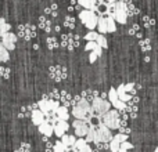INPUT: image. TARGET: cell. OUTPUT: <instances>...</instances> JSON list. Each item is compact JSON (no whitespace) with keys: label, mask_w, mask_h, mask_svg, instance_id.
I'll use <instances>...</instances> for the list:
<instances>
[{"label":"cell","mask_w":158,"mask_h":152,"mask_svg":"<svg viewBox=\"0 0 158 152\" xmlns=\"http://www.w3.org/2000/svg\"><path fill=\"white\" fill-rule=\"evenodd\" d=\"M71 114H72V116H74L75 119L85 120V122H87L89 125H93V123H92V119H93L94 116H93L92 104H90L89 101H86V100H83V98H82V100L79 101L77 105L72 106Z\"/></svg>","instance_id":"cell-1"},{"label":"cell","mask_w":158,"mask_h":152,"mask_svg":"<svg viewBox=\"0 0 158 152\" xmlns=\"http://www.w3.org/2000/svg\"><path fill=\"white\" fill-rule=\"evenodd\" d=\"M107 15L112 17L117 22L121 25H125L128 22V11H126V4L123 2H117L107 6Z\"/></svg>","instance_id":"cell-2"},{"label":"cell","mask_w":158,"mask_h":152,"mask_svg":"<svg viewBox=\"0 0 158 152\" xmlns=\"http://www.w3.org/2000/svg\"><path fill=\"white\" fill-rule=\"evenodd\" d=\"M98 122L104 123L108 129L111 130H118L121 125V112L118 109H111L110 112H107L103 118L98 119Z\"/></svg>","instance_id":"cell-3"},{"label":"cell","mask_w":158,"mask_h":152,"mask_svg":"<svg viewBox=\"0 0 158 152\" xmlns=\"http://www.w3.org/2000/svg\"><path fill=\"white\" fill-rule=\"evenodd\" d=\"M98 18L100 17L94 13V11H90V10H82L79 13V19L81 22L89 30H94L97 29V25H98Z\"/></svg>","instance_id":"cell-4"},{"label":"cell","mask_w":158,"mask_h":152,"mask_svg":"<svg viewBox=\"0 0 158 152\" xmlns=\"http://www.w3.org/2000/svg\"><path fill=\"white\" fill-rule=\"evenodd\" d=\"M111 105H112V104L110 102V101H107V100H104V98L98 97L97 100H94V101L92 102L93 116L97 118V119L103 118L104 115L107 114V112L111 111Z\"/></svg>","instance_id":"cell-5"},{"label":"cell","mask_w":158,"mask_h":152,"mask_svg":"<svg viewBox=\"0 0 158 152\" xmlns=\"http://www.w3.org/2000/svg\"><path fill=\"white\" fill-rule=\"evenodd\" d=\"M38 104H39V109L46 115V118L56 116V112H57V109L60 108V101L49 100V98H42Z\"/></svg>","instance_id":"cell-6"},{"label":"cell","mask_w":158,"mask_h":152,"mask_svg":"<svg viewBox=\"0 0 158 152\" xmlns=\"http://www.w3.org/2000/svg\"><path fill=\"white\" fill-rule=\"evenodd\" d=\"M111 129H108L104 123L98 122L97 123V129H96V142H111L112 140V133Z\"/></svg>","instance_id":"cell-7"},{"label":"cell","mask_w":158,"mask_h":152,"mask_svg":"<svg viewBox=\"0 0 158 152\" xmlns=\"http://www.w3.org/2000/svg\"><path fill=\"white\" fill-rule=\"evenodd\" d=\"M81 42H79V36L78 35H72V33H63L61 35V47L67 49L69 51L75 50L77 47H79Z\"/></svg>","instance_id":"cell-8"},{"label":"cell","mask_w":158,"mask_h":152,"mask_svg":"<svg viewBox=\"0 0 158 152\" xmlns=\"http://www.w3.org/2000/svg\"><path fill=\"white\" fill-rule=\"evenodd\" d=\"M49 76L53 79L54 82L60 83V82L65 80L67 76H68V71H67L65 66L63 65H52L49 68Z\"/></svg>","instance_id":"cell-9"},{"label":"cell","mask_w":158,"mask_h":152,"mask_svg":"<svg viewBox=\"0 0 158 152\" xmlns=\"http://www.w3.org/2000/svg\"><path fill=\"white\" fill-rule=\"evenodd\" d=\"M108 100H110V102L112 104L114 109H118L119 112H122L123 109H126V106H128V104L123 102L122 100H119L117 89H114V87H111V89L108 90Z\"/></svg>","instance_id":"cell-10"},{"label":"cell","mask_w":158,"mask_h":152,"mask_svg":"<svg viewBox=\"0 0 158 152\" xmlns=\"http://www.w3.org/2000/svg\"><path fill=\"white\" fill-rule=\"evenodd\" d=\"M72 127L75 130V136L78 138H83V137L87 136L89 133V129H90V125L85 120H79V119H75L74 123H72Z\"/></svg>","instance_id":"cell-11"},{"label":"cell","mask_w":158,"mask_h":152,"mask_svg":"<svg viewBox=\"0 0 158 152\" xmlns=\"http://www.w3.org/2000/svg\"><path fill=\"white\" fill-rule=\"evenodd\" d=\"M18 36L22 38L24 40H32L33 38H36V28L31 24L19 25L18 26Z\"/></svg>","instance_id":"cell-12"},{"label":"cell","mask_w":158,"mask_h":152,"mask_svg":"<svg viewBox=\"0 0 158 152\" xmlns=\"http://www.w3.org/2000/svg\"><path fill=\"white\" fill-rule=\"evenodd\" d=\"M17 40H18V36L15 33H6L4 36H2V44L8 50V51H13L15 49V44H17Z\"/></svg>","instance_id":"cell-13"},{"label":"cell","mask_w":158,"mask_h":152,"mask_svg":"<svg viewBox=\"0 0 158 152\" xmlns=\"http://www.w3.org/2000/svg\"><path fill=\"white\" fill-rule=\"evenodd\" d=\"M128 137L129 136H126V134H122V133L115 134V136L112 137L111 142H110V151H111V152H119L121 145H122L123 142L128 140Z\"/></svg>","instance_id":"cell-14"},{"label":"cell","mask_w":158,"mask_h":152,"mask_svg":"<svg viewBox=\"0 0 158 152\" xmlns=\"http://www.w3.org/2000/svg\"><path fill=\"white\" fill-rule=\"evenodd\" d=\"M93 150L90 148L89 142L86 141L85 138H78L77 142H75L74 148H72L69 152H92Z\"/></svg>","instance_id":"cell-15"},{"label":"cell","mask_w":158,"mask_h":152,"mask_svg":"<svg viewBox=\"0 0 158 152\" xmlns=\"http://www.w3.org/2000/svg\"><path fill=\"white\" fill-rule=\"evenodd\" d=\"M78 4L85 7V10H90V11H94V13L100 11L98 7H101L98 0H78Z\"/></svg>","instance_id":"cell-16"},{"label":"cell","mask_w":158,"mask_h":152,"mask_svg":"<svg viewBox=\"0 0 158 152\" xmlns=\"http://www.w3.org/2000/svg\"><path fill=\"white\" fill-rule=\"evenodd\" d=\"M31 120H32L33 125H36L39 127L40 125H43L46 122V115L40 111V109H33L32 115H31Z\"/></svg>","instance_id":"cell-17"},{"label":"cell","mask_w":158,"mask_h":152,"mask_svg":"<svg viewBox=\"0 0 158 152\" xmlns=\"http://www.w3.org/2000/svg\"><path fill=\"white\" fill-rule=\"evenodd\" d=\"M117 93H118V97H119V100H122L123 102H131V100L135 97V95L129 94L128 90H126L125 84H119V86L117 87Z\"/></svg>","instance_id":"cell-18"},{"label":"cell","mask_w":158,"mask_h":152,"mask_svg":"<svg viewBox=\"0 0 158 152\" xmlns=\"http://www.w3.org/2000/svg\"><path fill=\"white\" fill-rule=\"evenodd\" d=\"M39 133H40L43 137H47V138H50V137L54 134V127H53L52 123L44 122L43 125L39 126Z\"/></svg>","instance_id":"cell-19"},{"label":"cell","mask_w":158,"mask_h":152,"mask_svg":"<svg viewBox=\"0 0 158 152\" xmlns=\"http://www.w3.org/2000/svg\"><path fill=\"white\" fill-rule=\"evenodd\" d=\"M81 97L83 98V100L89 101V102L92 104L93 101L97 100V98H98V93L96 91V90H92V89H89V90H83V91L81 93Z\"/></svg>","instance_id":"cell-20"},{"label":"cell","mask_w":158,"mask_h":152,"mask_svg":"<svg viewBox=\"0 0 158 152\" xmlns=\"http://www.w3.org/2000/svg\"><path fill=\"white\" fill-rule=\"evenodd\" d=\"M61 142H63V144L68 148V151H71L72 148H74L75 142H77V137H75V136H69V134H64V136L61 137Z\"/></svg>","instance_id":"cell-21"},{"label":"cell","mask_w":158,"mask_h":152,"mask_svg":"<svg viewBox=\"0 0 158 152\" xmlns=\"http://www.w3.org/2000/svg\"><path fill=\"white\" fill-rule=\"evenodd\" d=\"M39 28H40V29H43L44 32H52L53 29H54V28L52 26V21H50V19H47L46 17L44 15H42L40 18H39Z\"/></svg>","instance_id":"cell-22"},{"label":"cell","mask_w":158,"mask_h":152,"mask_svg":"<svg viewBox=\"0 0 158 152\" xmlns=\"http://www.w3.org/2000/svg\"><path fill=\"white\" fill-rule=\"evenodd\" d=\"M97 30L101 33V35H104V33H108V25H107V15H100V18H98Z\"/></svg>","instance_id":"cell-23"},{"label":"cell","mask_w":158,"mask_h":152,"mask_svg":"<svg viewBox=\"0 0 158 152\" xmlns=\"http://www.w3.org/2000/svg\"><path fill=\"white\" fill-rule=\"evenodd\" d=\"M56 116L60 120H68L69 118V112H68V106L65 105H60V108L57 109V112H56Z\"/></svg>","instance_id":"cell-24"},{"label":"cell","mask_w":158,"mask_h":152,"mask_svg":"<svg viewBox=\"0 0 158 152\" xmlns=\"http://www.w3.org/2000/svg\"><path fill=\"white\" fill-rule=\"evenodd\" d=\"M85 50H86V51H90V53L92 51L98 53V54L101 55V50H103V47H101L97 42H87L86 46H85Z\"/></svg>","instance_id":"cell-25"},{"label":"cell","mask_w":158,"mask_h":152,"mask_svg":"<svg viewBox=\"0 0 158 152\" xmlns=\"http://www.w3.org/2000/svg\"><path fill=\"white\" fill-rule=\"evenodd\" d=\"M46 46L49 50H56L61 46V43H58V39L56 36H49L46 39Z\"/></svg>","instance_id":"cell-26"},{"label":"cell","mask_w":158,"mask_h":152,"mask_svg":"<svg viewBox=\"0 0 158 152\" xmlns=\"http://www.w3.org/2000/svg\"><path fill=\"white\" fill-rule=\"evenodd\" d=\"M96 129H97V125H90V129H89V133H87V136L85 137V140H86L89 144H94L96 142Z\"/></svg>","instance_id":"cell-27"},{"label":"cell","mask_w":158,"mask_h":152,"mask_svg":"<svg viewBox=\"0 0 158 152\" xmlns=\"http://www.w3.org/2000/svg\"><path fill=\"white\" fill-rule=\"evenodd\" d=\"M142 24L146 29H150V28L156 26V19L151 18V17H148V15H143L142 17Z\"/></svg>","instance_id":"cell-28"},{"label":"cell","mask_w":158,"mask_h":152,"mask_svg":"<svg viewBox=\"0 0 158 152\" xmlns=\"http://www.w3.org/2000/svg\"><path fill=\"white\" fill-rule=\"evenodd\" d=\"M8 60H10V51L3 44H0V62L6 64L8 62Z\"/></svg>","instance_id":"cell-29"},{"label":"cell","mask_w":158,"mask_h":152,"mask_svg":"<svg viewBox=\"0 0 158 152\" xmlns=\"http://www.w3.org/2000/svg\"><path fill=\"white\" fill-rule=\"evenodd\" d=\"M139 46H140V50H142L143 53L151 51V42H150V39H142V40H139Z\"/></svg>","instance_id":"cell-30"},{"label":"cell","mask_w":158,"mask_h":152,"mask_svg":"<svg viewBox=\"0 0 158 152\" xmlns=\"http://www.w3.org/2000/svg\"><path fill=\"white\" fill-rule=\"evenodd\" d=\"M0 24H2V26H0V36H4L6 33L11 32V25H10V24H7L4 18L0 19Z\"/></svg>","instance_id":"cell-31"},{"label":"cell","mask_w":158,"mask_h":152,"mask_svg":"<svg viewBox=\"0 0 158 152\" xmlns=\"http://www.w3.org/2000/svg\"><path fill=\"white\" fill-rule=\"evenodd\" d=\"M98 35H100L98 30H89V32L85 35V40L86 42H96L98 38Z\"/></svg>","instance_id":"cell-32"},{"label":"cell","mask_w":158,"mask_h":152,"mask_svg":"<svg viewBox=\"0 0 158 152\" xmlns=\"http://www.w3.org/2000/svg\"><path fill=\"white\" fill-rule=\"evenodd\" d=\"M64 26L67 29H75V18L72 15H67L64 19Z\"/></svg>","instance_id":"cell-33"},{"label":"cell","mask_w":158,"mask_h":152,"mask_svg":"<svg viewBox=\"0 0 158 152\" xmlns=\"http://www.w3.org/2000/svg\"><path fill=\"white\" fill-rule=\"evenodd\" d=\"M107 25H108V33H112L117 30V21L112 17L107 15Z\"/></svg>","instance_id":"cell-34"},{"label":"cell","mask_w":158,"mask_h":152,"mask_svg":"<svg viewBox=\"0 0 158 152\" xmlns=\"http://www.w3.org/2000/svg\"><path fill=\"white\" fill-rule=\"evenodd\" d=\"M129 35H133V36H137V38H142V32H140V26L137 24H133L129 29Z\"/></svg>","instance_id":"cell-35"},{"label":"cell","mask_w":158,"mask_h":152,"mask_svg":"<svg viewBox=\"0 0 158 152\" xmlns=\"http://www.w3.org/2000/svg\"><path fill=\"white\" fill-rule=\"evenodd\" d=\"M54 152H69V151H68V148H67L61 141H57L54 144Z\"/></svg>","instance_id":"cell-36"},{"label":"cell","mask_w":158,"mask_h":152,"mask_svg":"<svg viewBox=\"0 0 158 152\" xmlns=\"http://www.w3.org/2000/svg\"><path fill=\"white\" fill-rule=\"evenodd\" d=\"M126 11H128V15H137L139 14V8H136L133 4H126Z\"/></svg>","instance_id":"cell-37"},{"label":"cell","mask_w":158,"mask_h":152,"mask_svg":"<svg viewBox=\"0 0 158 152\" xmlns=\"http://www.w3.org/2000/svg\"><path fill=\"white\" fill-rule=\"evenodd\" d=\"M96 42H97V43L100 44V46L103 47V49H107V47H108V42H107L106 36H104V35H101V33H100V35H98V38H97V40H96Z\"/></svg>","instance_id":"cell-38"},{"label":"cell","mask_w":158,"mask_h":152,"mask_svg":"<svg viewBox=\"0 0 158 152\" xmlns=\"http://www.w3.org/2000/svg\"><path fill=\"white\" fill-rule=\"evenodd\" d=\"M10 72H11L10 68H7V66H4V65L0 66V74H2V76H3L4 79H8V78H10Z\"/></svg>","instance_id":"cell-39"},{"label":"cell","mask_w":158,"mask_h":152,"mask_svg":"<svg viewBox=\"0 0 158 152\" xmlns=\"http://www.w3.org/2000/svg\"><path fill=\"white\" fill-rule=\"evenodd\" d=\"M44 13H46V14H52L53 17H56V15H57V4H52L49 8H46V10H44Z\"/></svg>","instance_id":"cell-40"},{"label":"cell","mask_w":158,"mask_h":152,"mask_svg":"<svg viewBox=\"0 0 158 152\" xmlns=\"http://www.w3.org/2000/svg\"><path fill=\"white\" fill-rule=\"evenodd\" d=\"M15 152H31V145L28 144V142H22Z\"/></svg>","instance_id":"cell-41"},{"label":"cell","mask_w":158,"mask_h":152,"mask_svg":"<svg viewBox=\"0 0 158 152\" xmlns=\"http://www.w3.org/2000/svg\"><path fill=\"white\" fill-rule=\"evenodd\" d=\"M96 148L98 151H103V150H110V144L108 142H94Z\"/></svg>","instance_id":"cell-42"},{"label":"cell","mask_w":158,"mask_h":152,"mask_svg":"<svg viewBox=\"0 0 158 152\" xmlns=\"http://www.w3.org/2000/svg\"><path fill=\"white\" fill-rule=\"evenodd\" d=\"M132 148H133V144H131L129 141H125L122 145H121L119 151H129V150H132Z\"/></svg>","instance_id":"cell-43"},{"label":"cell","mask_w":158,"mask_h":152,"mask_svg":"<svg viewBox=\"0 0 158 152\" xmlns=\"http://www.w3.org/2000/svg\"><path fill=\"white\" fill-rule=\"evenodd\" d=\"M98 57H100V54H98V53H94V51L90 53V54H89V61H90V64H94L96 60H97Z\"/></svg>","instance_id":"cell-44"},{"label":"cell","mask_w":158,"mask_h":152,"mask_svg":"<svg viewBox=\"0 0 158 152\" xmlns=\"http://www.w3.org/2000/svg\"><path fill=\"white\" fill-rule=\"evenodd\" d=\"M118 131H119V133H122V134H126V136H129V134H131V129H129V127H121V129H118Z\"/></svg>","instance_id":"cell-45"},{"label":"cell","mask_w":158,"mask_h":152,"mask_svg":"<svg viewBox=\"0 0 158 152\" xmlns=\"http://www.w3.org/2000/svg\"><path fill=\"white\" fill-rule=\"evenodd\" d=\"M117 2H119V0H104V3H106L107 6H108V4H112V3H117Z\"/></svg>","instance_id":"cell-46"},{"label":"cell","mask_w":158,"mask_h":152,"mask_svg":"<svg viewBox=\"0 0 158 152\" xmlns=\"http://www.w3.org/2000/svg\"><path fill=\"white\" fill-rule=\"evenodd\" d=\"M53 30H56V32H60V26H57V25H56V28Z\"/></svg>","instance_id":"cell-47"},{"label":"cell","mask_w":158,"mask_h":152,"mask_svg":"<svg viewBox=\"0 0 158 152\" xmlns=\"http://www.w3.org/2000/svg\"><path fill=\"white\" fill-rule=\"evenodd\" d=\"M92 152H100V151H98V150H97V148H96V150H93Z\"/></svg>","instance_id":"cell-48"},{"label":"cell","mask_w":158,"mask_h":152,"mask_svg":"<svg viewBox=\"0 0 158 152\" xmlns=\"http://www.w3.org/2000/svg\"><path fill=\"white\" fill-rule=\"evenodd\" d=\"M154 152H158V148H156V151H154Z\"/></svg>","instance_id":"cell-49"},{"label":"cell","mask_w":158,"mask_h":152,"mask_svg":"<svg viewBox=\"0 0 158 152\" xmlns=\"http://www.w3.org/2000/svg\"><path fill=\"white\" fill-rule=\"evenodd\" d=\"M128 152H131V151H128Z\"/></svg>","instance_id":"cell-50"}]
</instances>
